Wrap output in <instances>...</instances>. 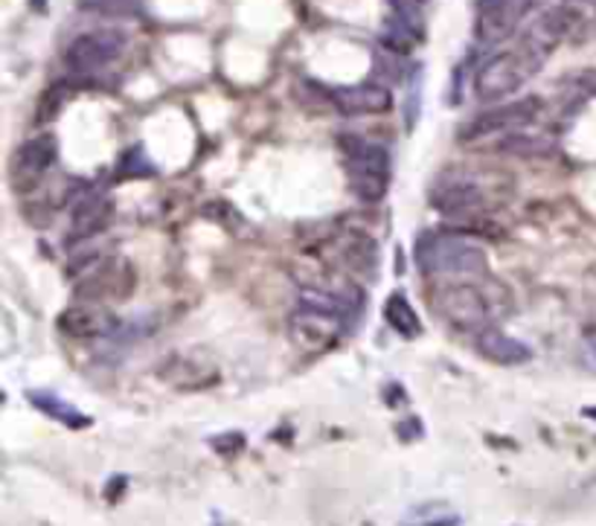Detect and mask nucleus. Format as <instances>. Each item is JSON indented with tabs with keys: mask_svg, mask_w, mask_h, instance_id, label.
Segmentation results:
<instances>
[{
	"mask_svg": "<svg viewBox=\"0 0 596 526\" xmlns=\"http://www.w3.org/2000/svg\"><path fill=\"white\" fill-rule=\"evenodd\" d=\"M567 30H571V12L567 9L544 12L530 27L527 35L518 39V44L504 50V53H497L495 59H489L477 70L474 96L481 102H497L512 96V93H518L544 68V62L551 59V53L558 47V41L565 39Z\"/></svg>",
	"mask_w": 596,
	"mask_h": 526,
	"instance_id": "obj_1",
	"label": "nucleus"
},
{
	"mask_svg": "<svg viewBox=\"0 0 596 526\" xmlns=\"http://www.w3.org/2000/svg\"><path fill=\"white\" fill-rule=\"evenodd\" d=\"M431 306L436 318L449 323L458 332L481 334L497 326L512 311V295L504 282H497L489 274L483 277H458L442 279L431 291Z\"/></svg>",
	"mask_w": 596,
	"mask_h": 526,
	"instance_id": "obj_2",
	"label": "nucleus"
},
{
	"mask_svg": "<svg viewBox=\"0 0 596 526\" xmlns=\"http://www.w3.org/2000/svg\"><path fill=\"white\" fill-rule=\"evenodd\" d=\"M417 265L428 277L458 279L489 274V256L460 233H422L417 239Z\"/></svg>",
	"mask_w": 596,
	"mask_h": 526,
	"instance_id": "obj_3",
	"label": "nucleus"
},
{
	"mask_svg": "<svg viewBox=\"0 0 596 526\" xmlns=\"http://www.w3.org/2000/svg\"><path fill=\"white\" fill-rule=\"evenodd\" d=\"M343 163H347V181L356 189L358 198L364 202H379L384 198L390 186V163L388 148H381L379 143H370L356 134H343L341 137Z\"/></svg>",
	"mask_w": 596,
	"mask_h": 526,
	"instance_id": "obj_4",
	"label": "nucleus"
},
{
	"mask_svg": "<svg viewBox=\"0 0 596 526\" xmlns=\"http://www.w3.org/2000/svg\"><path fill=\"white\" fill-rule=\"evenodd\" d=\"M349 302L343 297H315L306 300L291 318V334L302 349L309 352H320V349L335 347V341L341 338L347 329L343 320V309Z\"/></svg>",
	"mask_w": 596,
	"mask_h": 526,
	"instance_id": "obj_5",
	"label": "nucleus"
},
{
	"mask_svg": "<svg viewBox=\"0 0 596 526\" xmlns=\"http://www.w3.org/2000/svg\"><path fill=\"white\" fill-rule=\"evenodd\" d=\"M134 286H137L134 265L123 256H109V259H96L93 265H88L85 274L76 277L73 297L105 306V302L129 300L134 295Z\"/></svg>",
	"mask_w": 596,
	"mask_h": 526,
	"instance_id": "obj_6",
	"label": "nucleus"
},
{
	"mask_svg": "<svg viewBox=\"0 0 596 526\" xmlns=\"http://www.w3.org/2000/svg\"><path fill=\"white\" fill-rule=\"evenodd\" d=\"M542 114V100L538 96H524V100L515 102H504V105H495V109L483 111L465 125L460 132V140H483L492 137V134H506V132H518L524 125L535 123V116Z\"/></svg>",
	"mask_w": 596,
	"mask_h": 526,
	"instance_id": "obj_7",
	"label": "nucleus"
},
{
	"mask_svg": "<svg viewBox=\"0 0 596 526\" xmlns=\"http://www.w3.org/2000/svg\"><path fill=\"white\" fill-rule=\"evenodd\" d=\"M123 32H85V35L70 41L68 53H64V64H68L70 73H76V76H91V73H100L102 68H109L116 55L123 53Z\"/></svg>",
	"mask_w": 596,
	"mask_h": 526,
	"instance_id": "obj_8",
	"label": "nucleus"
},
{
	"mask_svg": "<svg viewBox=\"0 0 596 526\" xmlns=\"http://www.w3.org/2000/svg\"><path fill=\"white\" fill-rule=\"evenodd\" d=\"M533 0H481L474 35L481 44H501L518 30L521 21L530 16Z\"/></svg>",
	"mask_w": 596,
	"mask_h": 526,
	"instance_id": "obj_9",
	"label": "nucleus"
},
{
	"mask_svg": "<svg viewBox=\"0 0 596 526\" xmlns=\"http://www.w3.org/2000/svg\"><path fill=\"white\" fill-rule=\"evenodd\" d=\"M59 146H55L53 134H39V137L27 140L12 157L9 175H12V186L18 193H30L32 186L39 184L47 175V169L55 163Z\"/></svg>",
	"mask_w": 596,
	"mask_h": 526,
	"instance_id": "obj_10",
	"label": "nucleus"
},
{
	"mask_svg": "<svg viewBox=\"0 0 596 526\" xmlns=\"http://www.w3.org/2000/svg\"><path fill=\"white\" fill-rule=\"evenodd\" d=\"M59 329L70 338H105L116 329V318L100 302L76 300L59 314Z\"/></svg>",
	"mask_w": 596,
	"mask_h": 526,
	"instance_id": "obj_11",
	"label": "nucleus"
},
{
	"mask_svg": "<svg viewBox=\"0 0 596 526\" xmlns=\"http://www.w3.org/2000/svg\"><path fill=\"white\" fill-rule=\"evenodd\" d=\"M431 204H434L436 213L449 218H481L483 207H486V198L474 184H463V181H451V184L440 186L431 193Z\"/></svg>",
	"mask_w": 596,
	"mask_h": 526,
	"instance_id": "obj_12",
	"label": "nucleus"
},
{
	"mask_svg": "<svg viewBox=\"0 0 596 526\" xmlns=\"http://www.w3.org/2000/svg\"><path fill=\"white\" fill-rule=\"evenodd\" d=\"M161 375L184 390H202L216 384L218 370L209 364L207 358L195 355V352H178L161 367Z\"/></svg>",
	"mask_w": 596,
	"mask_h": 526,
	"instance_id": "obj_13",
	"label": "nucleus"
},
{
	"mask_svg": "<svg viewBox=\"0 0 596 526\" xmlns=\"http://www.w3.org/2000/svg\"><path fill=\"white\" fill-rule=\"evenodd\" d=\"M474 347H477V352H481L486 361L501 367H521L533 358V349H530L527 343L518 341V338H510V334L501 332L497 326L477 334V338H474Z\"/></svg>",
	"mask_w": 596,
	"mask_h": 526,
	"instance_id": "obj_14",
	"label": "nucleus"
},
{
	"mask_svg": "<svg viewBox=\"0 0 596 526\" xmlns=\"http://www.w3.org/2000/svg\"><path fill=\"white\" fill-rule=\"evenodd\" d=\"M335 105L349 116H361V114H384V111L393 109V96H390L388 87L381 85H356V87H341L335 91Z\"/></svg>",
	"mask_w": 596,
	"mask_h": 526,
	"instance_id": "obj_15",
	"label": "nucleus"
},
{
	"mask_svg": "<svg viewBox=\"0 0 596 526\" xmlns=\"http://www.w3.org/2000/svg\"><path fill=\"white\" fill-rule=\"evenodd\" d=\"M111 218V202L102 198V195H88L85 202L79 204L70 216V227H68V245L70 241H85L91 236L102 230L109 225Z\"/></svg>",
	"mask_w": 596,
	"mask_h": 526,
	"instance_id": "obj_16",
	"label": "nucleus"
},
{
	"mask_svg": "<svg viewBox=\"0 0 596 526\" xmlns=\"http://www.w3.org/2000/svg\"><path fill=\"white\" fill-rule=\"evenodd\" d=\"M338 254H341V262L347 268L358 274H376V262H379V248H376V241L361 230H347L341 233L338 239Z\"/></svg>",
	"mask_w": 596,
	"mask_h": 526,
	"instance_id": "obj_17",
	"label": "nucleus"
},
{
	"mask_svg": "<svg viewBox=\"0 0 596 526\" xmlns=\"http://www.w3.org/2000/svg\"><path fill=\"white\" fill-rule=\"evenodd\" d=\"M30 402L39 408L41 413H47L55 422H62L64 427H73V431H82V427L93 425V419L88 413H82L79 408H73L70 402L59 399L55 393H44V390H32Z\"/></svg>",
	"mask_w": 596,
	"mask_h": 526,
	"instance_id": "obj_18",
	"label": "nucleus"
},
{
	"mask_svg": "<svg viewBox=\"0 0 596 526\" xmlns=\"http://www.w3.org/2000/svg\"><path fill=\"white\" fill-rule=\"evenodd\" d=\"M384 318H388L390 329L413 341L422 334V320H419L417 309L411 306V300L404 295H390L388 302H384Z\"/></svg>",
	"mask_w": 596,
	"mask_h": 526,
	"instance_id": "obj_19",
	"label": "nucleus"
},
{
	"mask_svg": "<svg viewBox=\"0 0 596 526\" xmlns=\"http://www.w3.org/2000/svg\"><path fill=\"white\" fill-rule=\"evenodd\" d=\"M402 526H460V515L445 512L442 506H425V509L413 512Z\"/></svg>",
	"mask_w": 596,
	"mask_h": 526,
	"instance_id": "obj_20",
	"label": "nucleus"
},
{
	"mask_svg": "<svg viewBox=\"0 0 596 526\" xmlns=\"http://www.w3.org/2000/svg\"><path fill=\"white\" fill-rule=\"evenodd\" d=\"M585 364L596 372V332H588L585 338Z\"/></svg>",
	"mask_w": 596,
	"mask_h": 526,
	"instance_id": "obj_21",
	"label": "nucleus"
},
{
	"mask_svg": "<svg viewBox=\"0 0 596 526\" xmlns=\"http://www.w3.org/2000/svg\"><path fill=\"white\" fill-rule=\"evenodd\" d=\"M582 85L588 87V91H594L596 93V70H588V73H582V79H579Z\"/></svg>",
	"mask_w": 596,
	"mask_h": 526,
	"instance_id": "obj_22",
	"label": "nucleus"
}]
</instances>
